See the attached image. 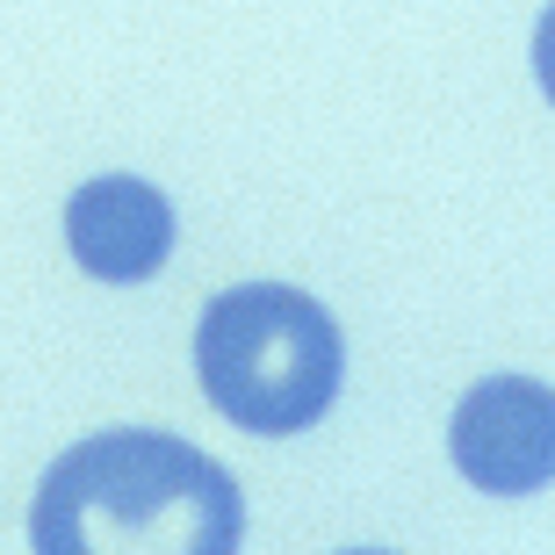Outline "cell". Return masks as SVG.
Wrapping results in <instances>:
<instances>
[{
  "label": "cell",
  "mask_w": 555,
  "mask_h": 555,
  "mask_svg": "<svg viewBox=\"0 0 555 555\" xmlns=\"http://www.w3.org/2000/svg\"><path fill=\"white\" fill-rule=\"evenodd\" d=\"M246 498L217 454L181 433L108 426L51 462L29 513L37 555H231Z\"/></svg>",
  "instance_id": "cell-1"
},
{
  "label": "cell",
  "mask_w": 555,
  "mask_h": 555,
  "mask_svg": "<svg viewBox=\"0 0 555 555\" xmlns=\"http://www.w3.org/2000/svg\"><path fill=\"white\" fill-rule=\"evenodd\" d=\"M195 375H203V397L238 433L282 440V433H310L332 412V397L347 383V339L332 325V310L304 288L238 282L209 296L195 325Z\"/></svg>",
  "instance_id": "cell-2"
},
{
  "label": "cell",
  "mask_w": 555,
  "mask_h": 555,
  "mask_svg": "<svg viewBox=\"0 0 555 555\" xmlns=\"http://www.w3.org/2000/svg\"><path fill=\"white\" fill-rule=\"evenodd\" d=\"M448 454L483 498H534L555 476V397L541 375H491L448 418Z\"/></svg>",
  "instance_id": "cell-3"
},
{
  "label": "cell",
  "mask_w": 555,
  "mask_h": 555,
  "mask_svg": "<svg viewBox=\"0 0 555 555\" xmlns=\"http://www.w3.org/2000/svg\"><path fill=\"white\" fill-rule=\"evenodd\" d=\"M173 238H181L173 203L144 173H94L65 203V246L94 282H152Z\"/></svg>",
  "instance_id": "cell-4"
}]
</instances>
